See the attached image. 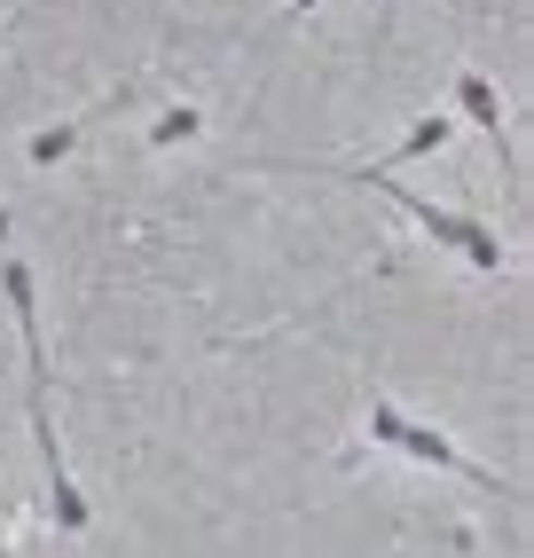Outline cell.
<instances>
[{
  "mask_svg": "<svg viewBox=\"0 0 534 558\" xmlns=\"http://www.w3.org/2000/svg\"><path fill=\"white\" fill-rule=\"evenodd\" d=\"M0 291L16 307V330H24V369H32V401H48V347H40V291H32V268L24 259H0Z\"/></svg>",
  "mask_w": 534,
  "mask_h": 558,
  "instance_id": "cell-1",
  "label": "cell"
},
{
  "mask_svg": "<svg viewBox=\"0 0 534 558\" xmlns=\"http://www.w3.org/2000/svg\"><path fill=\"white\" fill-rule=\"evenodd\" d=\"M401 457H416V464H433V472H464L472 488H495V496H511V480H495L487 464H472L464 449H456L448 433H433V425H401V440H393Z\"/></svg>",
  "mask_w": 534,
  "mask_h": 558,
  "instance_id": "cell-2",
  "label": "cell"
},
{
  "mask_svg": "<svg viewBox=\"0 0 534 558\" xmlns=\"http://www.w3.org/2000/svg\"><path fill=\"white\" fill-rule=\"evenodd\" d=\"M32 433H40V464H48L56 527H63V535H80V527H87V496L71 488V472H63V449H56V425H48V401H32Z\"/></svg>",
  "mask_w": 534,
  "mask_h": 558,
  "instance_id": "cell-3",
  "label": "cell"
},
{
  "mask_svg": "<svg viewBox=\"0 0 534 558\" xmlns=\"http://www.w3.org/2000/svg\"><path fill=\"white\" fill-rule=\"evenodd\" d=\"M456 110H464L480 134H495V150H503V95H495L487 71H464V80H456ZM503 166H511V150H503ZM511 173H519V166H511Z\"/></svg>",
  "mask_w": 534,
  "mask_h": 558,
  "instance_id": "cell-4",
  "label": "cell"
},
{
  "mask_svg": "<svg viewBox=\"0 0 534 558\" xmlns=\"http://www.w3.org/2000/svg\"><path fill=\"white\" fill-rule=\"evenodd\" d=\"M456 252H464L480 276L503 268V244H495V229H487V220H472V213H456Z\"/></svg>",
  "mask_w": 534,
  "mask_h": 558,
  "instance_id": "cell-5",
  "label": "cell"
},
{
  "mask_svg": "<svg viewBox=\"0 0 534 558\" xmlns=\"http://www.w3.org/2000/svg\"><path fill=\"white\" fill-rule=\"evenodd\" d=\"M205 119H197V102H173V110H158V119H149V150H173V142H189Z\"/></svg>",
  "mask_w": 534,
  "mask_h": 558,
  "instance_id": "cell-6",
  "label": "cell"
},
{
  "mask_svg": "<svg viewBox=\"0 0 534 558\" xmlns=\"http://www.w3.org/2000/svg\"><path fill=\"white\" fill-rule=\"evenodd\" d=\"M448 134H456L448 119H416V126L401 134V150H393V158H433V150H448Z\"/></svg>",
  "mask_w": 534,
  "mask_h": 558,
  "instance_id": "cell-7",
  "label": "cell"
},
{
  "mask_svg": "<svg viewBox=\"0 0 534 558\" xmlns=\"http://www.w3.org/2000/svg\"><path fill=\"white\" fill-rule=\"evenodd\" d=\"M71 142H80V126H40L24 150H32V166H56V158H71Z\"/></svg>",
  "mask_w": 534,
  "mask_h": 558,
  "instance_id": "cell-8",
  "label": "cell"
},
{
  "mask_svg": "<svg viewBox=\"0 0 534 558\" xmlns=\"http://www.w3.org/2000/svg\"><path fill=\"white\" fill-rule=\"evenodd\" d=\"M401 425H409L401 409H393L386 393H369V440H386V449H393V440H401Z\"/></svg>",
  "mask_w": 534,
  "mask_h": 558,
  "instance_id": "cell-9",
  "label": "cell"
},
{
  "mask_svg": "<svg viewBox=\"0 0 534 558\" xmlns=\"http://www.w3.org/2000/svg\"><path fill=\"white\" fill-rule=\"evenodd\" d=\"M307 9H323V0H291V16H307Z\"/></svg>",
  "mask_w": 534,
  "mask_h": 558,
  "instance_id": "cell-10",
  "label": "cell"
},
{
  "mask_svg": "<svg viewBox=\"0 0 534 558\" xmlns=\"http://www.w3.org/2000/svg\"><path fill=\"white\" fill-rule=\"evenodd\" d=\"M0 558H9V543H0Z\"/></svg>",
  "mask_w": 534,
  "mask_h": 558,
  "instance_id": "cell-11",
  "label": "cell"
},
{
  "mask_svg": "<svg viewBox=\"0 0 534 558\" xmlns=\"http://www.w3.org/2000/svg\"><path fill=\"white\" fill-rule=\"evenodd\" d=\"M0 40H9V32H0Z\"/></svg>",
  "mask_w": 534,
  "mask_h": 558,
  "instance_id": "cell-12",
  "label": "cell"
}]
</instances>
